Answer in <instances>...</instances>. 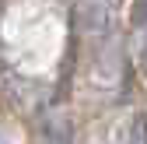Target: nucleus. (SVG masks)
<instances>
[{"label": "nucleus", "instance_id": "3", "mask_svg": "<svg viewBox=\"0 0 147 144\" xmlns=\"http://www.w3.org/2000/svg\"><path fill=\"white\" fill-rule=\"evenodd\" d=\"M0 144H11V141H7V137H4V134H0Z\"/></svg>", "mask_w": 147, "mask_h": 144}, {"label": "nucleus", "instance_id": "2", "mask_svg": "<svg viewBox=\"0 0 147 144\" xmlns=\"http://www.w3.org/2000/svg\"><path fill=\"white\" fill-rule=\"evenodd\" d=\"M147 25V0H133V28Z\"/></svg>", "mask_w": 147, "mask_h": 144}, {"label": "nucleus", "instance_id": "1", "mask_svg": "<svg viewBox=\"0 0 147 144\" xmlns=\"http://www.w3.org/2000/svg\"><path fill=\"white\" fill-rule=\"evenodd\" d=\"M74 21L81 25L84 35L91 39H105L112 32V21H116V11H112V0H81L74 7Z\"/></svg>", "mask_w": 147, "mask_h": 144}]
</instances>
